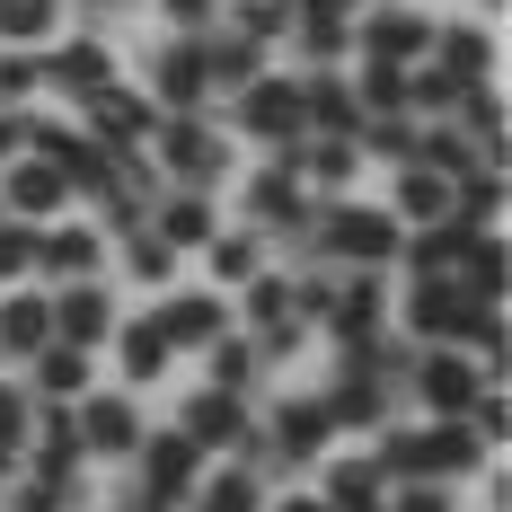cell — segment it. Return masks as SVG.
I'll use <instances>...</instances> for the list:
<instances>
[{
	"label": "cell",
	"mask_w": 512,
	"mask_h": 512,
	"mask_svg": "<svg viewBox=\"0 0 512 512\" xmlns=\"http://www.w3.org/2000/svg\"><path fill=\"white\" fill-rule=\"evenodd\" d=\"M407 336L415 345H460V354L486 362V380H504V301H477L460 274H424L407 283Z\"/></svg>",
	"instance_id": "6da1fadb"
},
{
	"label": "cell",
	"mask_w": 512,
	"mask_h": 512,
	"mask_svg": "<svg viewBox=\"0 0 512 512\" xmlns=\"http://www.w3.org/2000/svg\"><path fill=\"white\" fill-rule=\"evenodd\" d=\"M477 433H468L460 415H424V424H380V451L371 468L389 477V486H451L460 468H477Z\"/></svg>",
	"instance_id": "7a4b0ae2"
},
{
	"label": "cell",
	"mask_w": 512,
	"mask_h": 512,
	"mask_svg": "<svg viewBox=\"0 0 512 512\" xmlns=\"http://www.w3.org/2000/svg\"><path fill=\"white\" fill-rule=\"evenodd\" d=\"M398 239H407V221H398V212L345 204V195H327V204L309 212V248L336 256L345 274H380V265H398Z\"/></svg>",
	"instance_id": "3957f363"
},
{
	"label": "cell",
	"mask_w": 512,
	"mask_h": 512,
	"mask_svg": "<svg viewBox=\"0 0 512 512\" xmlns=\"http://www.w3.org/2000/svg\"><path fill=\"white\" fill-rule=\"evenodd\" d=\"M142 151H151V168L168 177V186H186V195H212L221 168H230V151H221V133H212L204 115H159Z\"/></svg>",
	"instance_id": "277c9868"
},
{
	"label": "cell",
	"mask_w": 512,
	"mask_h": 512,
	"mask_svg": "<svg viewBox=\"0 0 512 512\" xmlns=\"http://www.w3.org/2000/svg\"><path fill=\"white\" fill-rule=\"evenodd\" d=\"M142 504L133 512H186V495H195V477H204V451L186 442V433H142Z\"/></svg>",
	"instance_id": "5b68a950"
},
{
	"label": "cell",
	"mask_w": 512,
	"mask_h": 512,
	"mask_svg": "<svg viewBox=\"0 0 512 512\" xmlns=\"http://www.w3.org/2000/svg\"><path fill=\"white\" fill-rule=\"evenodd\" d=\"M407 380H415V398H424V415H468L477 389H486L477 354H460V345H424V354L407 362Z\"/></svg>",
	"instance_id": "8992f818"
},
{
	"label": "cell",
	"mask_w": 512,
	"mask_h": 512,
	"mask_svg": "<svg viewBox=\"0 0 512 512\" xmlns=\"http://www.w3.org/2000/svg\"><path fill=\"white\" fill-rule=\"evenodd\" d=\"M71 424H80V451L89 460H133L142 451V407L133 398H115V389H89V398H71Z\"/></svg>",
	"instance_id": "52a82bcc"
},
{
	"label": "cell",
	"mask_w": 512,
	"mask_h": 512,
	"mask_svg": "<svg viewBox=\"0 0 512 512\" xmlns=\"http://www.w3.org/2000/svg\"><path fill=\"white\" fill-rule=\"evenodd\" d=\"M424 45H433V27H424V9H407V0H371L362 27H354L362 62H424Z\"/></svg>",
	"instance_id": "ba28073f"
},
{
	"label": "cell",
	"mask_w": 512,
	"mask_h": 512,
	"mask_svg": "<svg viewBox=\"0 0 512 512\" xmlns=\"http://www.w3.org/2000/svg\"><path fill=\"white\" fill-rule=\"evenodd\" d=\"M80 424H71V407H36V424H27V477H45V486H62V495H80Z\"/></svg>",
	"instance_id": "9c48e42d"
},
{
	"label": "cell",
	"mask_w": 512,
	"mask_h": 512,
	"mask_svg": "<svg viewBox=\"0 0 512 512\" xmlns=\"http://www.w3.org/2000/svg\"><path fill=\"white\" fill-rule=\"evenodd\" d=\"M80 115H89V142H98L106 159L142 151V142H151V124H159V106L133 98V89H115V80H106L98 98H80Z\"/></svg>",
	"instance_id": "30bf717a"
},
{
	"label": "cell",
	"mask_w": 512,
	"mask_h": 512,
	"mask_svg": "<svg viewBox=\"0 0 512 512\" xmlns=\"http://www.w3.org/2000/svg\"><path fill=\"white\" fill-rule=\"evenodd\" d=\"M239 124H248L256 142H301V80L292 71H256L248 89H239Z\"/></svg>",
	"instance_id": "8fae6325"
},
{
	"label": "cell",
	"mask_w": 512,
	"mask_h": 512,
	"mask_svg": "<svg viewBox=\"0 0 512 512\" xmlns=\"http://www.w3.org/2000/svg\"><path fill=\"white\" fill-rule=\"evenodd\" d=\"M327 442H336V424H327V407H318V398H283V407L265 415V451H274L283 468H309Z\"/></svg>",
	"instance_id": "7c38bea8"
},
{
	"label": "cell",
	"mask_w": 512,
	"mask_h": 512,
	"mask_svg": "<svg viewBox=\"0 0 512 512\" xmlns=\"http://www.w3.org/2000/svg\"><path fill=\"white\" fill-rule=\"evenodd\" d=\"M98 265H106V239L89 221L36 230V274H45V283H98Z\"/></svg>",
	"instance_id": "4fadbf2b"
},
{
	"label": "cell",
	"mask_w": 512,
	"mask_h": 512,
	"mask_svg": "<svg viewBox=\"0 0 512 512\" xmlns=\"http://www.w3.org/2000/svg\"><path fill=\"white\" fill-rule=\"evenodd\" d=\"M106 336H115V301H106L98 283H62V292H53V345L98 354Z\"/></svg>",
	"instance_id": "5bb4252c"
},
{
	"label": "cell",
	"mask_w": 512,
	"mask_h": 512,
	"mask_svg": "<svg viewBox=\"0 0 512 512\" xmlns=\"http://www.w3.org/2000/svg\"><path fill=\"white\" fill-rule=\"evenodd\" d=\"M292 45H301L309 71H336L345 53H354V18L345 9H327V0H292V27H283Z\"/></svg>",
	"instance_id": "9a60e30c"
},
{
	"label": "cell",
	"mask_w": 512,
	"mask_h": 512,
	"mask_svg": "<svg viewBox=\"0 0 512 512\" xmlns=\"http://www.w3.org/2000/svg\"><path fill=\"white\" fill-rule=\"evenodd\" d=\"M71 204V186H62V168H53V159H9V177H0V212H9V221H45V212H62Z\"/></svg>",
	"instance_id": "2e32d148"
},
{
	"label": "cell",
	"mask_w": 512,
	"mask_h": 512,
	"mask_svg": "<svg viewBox=\"0 0 512 512\" xmlns=\"http://www.w3.org/2000/svg\"><path fill=\"white\" fill-rule=\"evenodd\" d=\"M362 106L345 71H301V133H327V142H354Z\"/></svg>",
	"instance_id": "e0dca14e"
},
{
	"label": "cell",
	"mask_w": 512,
	"mask_h": 512,
	"mask_svg": "<svg viewBox=\"0 0 512 512\" xmlns=\"http://www.w3.org/2000/svg\"><path fill=\"white\" fill-rule=\"evenodd\" d=\"M89 380H98V354H80V345H45V354H27V398H36V407H71V398H89Z\"/></svg>",
	"instance_id": "ac0fdd59"
},
{
	"label": "cell",
	"mask_w": 512,
	"mask_h": 512,
	"mask_svg": "<svg viewBox=\"0 0 512 512\" xmlns=\"http://www.w3.org/2000/svg\"><path fill=\"white\" fill-rule=\"evenodd\" d=\"M151 106L159 115H195L204 106V62H195V36H168L151 53Z\"/></svg>",
	"instance_id": "d6986e66"
},
{
	"label": "cell",
	"mask_w": 512,
	"mask_h": 512,
	"mask_svg": "<svg viewBox=\"0 0 512 512\" xmlns=\"http://www.w3.org/2000/svg\"><path fill=\"white\" fill-rule=\"evenodd\" d=\"M36 62H45V80H53V89H62L71 106H80V98H98L106 80H115V53H106L98 36H71V45L36 53Z\"/></svg>",
	"instance_id": "ffe728a7"
},
{
	"label": "cell",
	"mask_w": 512,
	"mask_h": 512,
	"mask_svg": "<svg viewBox=\"0 0 512 512\" xmlns=\"http://www.w3.org/2000/svg\"><path fill=\"white\" fill-rule=\"evenodd\" d=\"M195 62H204V98H239L256 71H265V45H248L230 27V36H195Z\"/></svg>",
	"instance_id": "44dd1931"
},
{
	"label": "cell",
	"mask_w": 512,
	"mask_h": 512,
	"mask_svg": "<svg viewBox=\"0 0 512 512\" xmlns=\"http://www.w3.org/2000/svg\"><path fill=\"white\" fill-rule=\"evenodd\" d=\"M248 212L265 221V230H301V239H309V212H318V204H309V186H301V177L274 159L265 177H248Z\"/></svg>",
	"instance_id": "7402d4cb"
},
{
	"label": "cell",
	"mask_w": 512,
	"mask_h": 512,
	"mask_svg": "<svg viewBox=\"0 0 512 512\" xmlns=\"http://www.w3.org/2000/svg\"><path fill=\"white\" fill-rule=\"evenodd\" d=\"M380 318H389V301H380V274H345L318 327H336V345H362V336H380Z\"/></svg>",
	"instance_id": "603a6c76"
},
{
	"label": "cell",
	"mask_w": 512,
	"mask_h": 512,
	"mask_svg": "<svg viewBox=\"0 0 512 512\" xmlns=\"http://www.w3.org/2000/svg\"><path fill=\"white\" fill-rule=\"evenodd\" d=\"M468 239H477V230L442 212V221H415V239H398V256H407V274L424 283V274H460V248H468Z\"/></svg>",
	"instance_id": "cb8c5ba5"
},
{
	"label": "cell",
	"mask_w": 512,
	"mask_h": 512,
	"mask_svg": "<svg viewBox=\"0 0 512 512\" xmlns=\"http://www.w3.org/2000/svg\"><path fill=\"white\" fill-rule=\"evenodd\" d=\"M318 407H327V424H336V433H380V424H389V389H380L371 371H345Z\"/></svg>",
	"instance_id": "d4e9b609"
},
{
	"label": "cell",
	"mask_w": 512,
	"mask_h": 512,
	"mask_svg": "<svg viewBox=\"0 0 512 512\" xmlns=\"http://www.w3.org/2000/svg\"><path fill=\"white\" fill-rule=\"evenodd\" d=\"M142 221H151V230H159V239H168V248H204L212 230H221V221H212V195H186V186H177V195L159 186V195H151V212H142Z\"/></svg>",
	"instance_id": "484cf974"
},
{
	"label": "cell",
	"mask_w": 512,
	"mask_h": 512,
	"mask_svg": "<svg viewBox=\"0 0 512 512\" xmlns=\"http://www.w3.org/2000/svg\"><path fill=\"white\" fill-rule=\"evenodd\" d=\"M221 327H230V309L212 301V292H186V301L159 309V336H168V354H195V345H212Z\"/></svg>",
	"instance_id": "4316f807"
},
{
	"label": "cell",
	"mask_w": 512,
	"mask_h": 512,
	"mask_svg": "<svg viewBox=\"0 0 512 512\" xmlns=\"http://www.w3.org/2000/svg\"><path fill=\"white\" fill-rule=\"evenodd\" d=\"M407 168H433V177H451V186H460L468 168H486V159H477V142L442 115V124H415V159H407Z\"/></svg>",
	"instance_id": "83f0119b"
},
{
	"label": "cell",
	"mask_w": 512,
	"mask_h": 512,
	"mask_svg": "<svg viewBox=\"0 0 512 512\" xmlns=\"http://www.w3.org/2000/svg\"><path fill=\"white\" fill-rule=\"evenodd\" d=\"M45 345H53V301L45 292L0 301V354H45Z\"/></svg>",
	"instance_id": "f1b7e54d"
},
{
	"label": "cell",
	"mask_w": 512,
	"mask_h": 512,
	"mask_svg": "<svg viewBox=\"0 0 512 512\" xmlns=\"http://www.w3.org/2000/svg\"><path fill=\"white\" fill-rule=\"evenodd\" d=\"M380 495H389V477L371 460H336L327 468V486H318V504L327 512H380Z\"/></svg>",
	"instance_id": "f546056e"
},
{
	"label": "cell",
	"mask_w": 512,
	"mask_h": 512,
	"mask_svg": "<svg viewBox=\"0 0 512 512\" xmlns=\"http://www.w3.org/2000/svg\"><path fill=\"white\" fill-rule=\"evenodd\" d=\"M186 512H265V495H256V468H212V477H195V495H186Z\"/></svg>",
	"instance_id": "4dcf8cb0"
},
{
	"label": "cell",
	"mask_w": 512,
	"mask_h": 512,
	"mask_svg": "<svg viewBox=\"0 0 512 512\" xmlns=\"http://www.w3.org/2000/svg\"><path fill=\"white\" fill-rule=\"evenodd\" d=\"M115 362H124V371H133V380H159V371H168V336H159V309L151 318H133V327H115Z\"/></svg>",
	"instance_id": "1f68e13d"
},
{
	"label": "cell",
	"mask_w": 512,
	"mask_h": 512,
	"mask_svg": "<svg viewBox=\"0 0 512 512\" xmlns=\"http://www.w3.org/2000/svg\"><path fill=\"white\" fill-rule=\"evenodd\" d=\"M407 71L415 62H362L354 71V106L362 115H407Z\"/></svg>",
	"instance_id": "d6a6232c"
},
{
	"label": "cell",
	"mask_w": 512,
	"mask_h": 512,
	"mask_svg": "<svg viewBox=\"0 0 512 512\" xmlns=\"http://www.w3.org/2000/svg\"><path fill=\"white\" fill-rule=\"evenodd\" d=\"M504 274H512V265H504V239H495V230H477V239L460 248V283L477 292V301H504Z\"/></svg>",
	"instance_id": "836d02e7"
},
{
	"label": "cell",
	"mask_w": 512,
	"mask_h": 512,
	"mask_svg": "<svg viewBox=\"0 0 512 512\" xmlns=\"http://www.w3.org/2000/svg\"><path fill=\"white\" fill-rule=\"evenodd\" d=\"M495 212H504V177H495V168H468L460 186H451V221H468V230H495Z\"/></svg>",
	"instance_id": "e575fe53"
},
{
	"label": "cell",
	"mask_w": 512,
	"mask_h": 512,
	"mask_svg": "<svg viewBox=\"0 0 512 512\" xmlns=\"http://www.w3.org/2000/svg\"><path fill=\"white\" fill-rule=\"evenodd\" d=\"M389 212H398V221H442V212H451V177L407 168V177H398V195H389Z\"/></svg>",
	"instance_id": "d590c367"
},
{
	"label": "cell",
	"mask_w": 512,
	"mask_h": 512,
	"mask_svg": "<svg viewBox=\"0 0 512 512\" xmlns=\"http://www.w3.org/2000/svg\"><path fill=\"white\" fill-rule=\"evenodd\" d=\"M354 151L362 159H398V168H407V159H415V115H362V124H354Z\"/></svg>",
	"instance_id": "8d00e7d4"
},
{
	"label": "cell",
	"mask_w": 512,
	"mask_h": 512,
	"mask_svg": "<svg viewBox=\"0 0 512 512\" xmlns=\"http://www.w3.org/2000/svg\"><path fill=\"white\" fill-rule=\"evenodd\" d=\"M204 256H212V274H221V283H248V274H265V248H256V230H212Z\"/></svg>",
	"instance_id": "74e56055"
},
{
	"label": "cell",
	"mask_w": 512,
	"mask_h": 512,
	"mask_svg": "<svg viewBox=\"0 0 512 512\" xmlns=\"http://www.w3.org/2000/svg\"><path fill=\"white\" fill-rule=\"evenodd\" d=\"M53 36V0H0V45H45Z\"/></svg>",
	"instance_id": "f35d334b"
},
{
	"label": "cell",
	"mask_w": 512,
	"mask_h": 512,
	"mask_svg": "<svg viewBox=\"0 0 512 512\" xmlns=\"http://www.w3.org/2000/svg\"><path fill=\"white\" fill-rule=\"evenodd\" d=\"M248 380H256V345L221 327V336H212V389H239V398H248Z\"/></svg>",
	"instance_id": "ab89813d"
},
{
	"label": "cell",
	"mask_w": 512,
	"mask_h": 512,
	"mask_svg": "<svg viewBox=\"0 0 512 512\" xmlns=\"http://www.w3.org/2000/svg\"><path fill=\"white\" fill-rule=\"evenodd\" d=\"M239 301H248V327L292 318V274H248V283H239Z\"/></svg>",
	"instance_id": "60d3db41"
},
{
	"label": "cell",
	"mask_w": 512,
	"mask_h": 512,
	"mask_svg": "<svg viewBox=\"0 0 512 512\" xmlns=\"http://www.w3.org/2000/svg\"><path fill=\"white\" fill-rule=\"evenodd\" d=\"M124 265H133V283H168L177 274V248L159 230H124Z\"/></svg>",
	"instance_id": "b9f144b4"
},
{
	"label": "cell",
	"mask_w": 512,
	"mask_h": 512,
	"mask_svg": "<svg viewBox=\"0 0 512 512\" xmlns=\"http://www.w3.org/2000/svg\"><path fill=\"white\" fill-rule=\"evenodd\" d=\"M36 89H45V62L27 45H0V106H27Z\"/></svg>",
	"instance_id": "7bdbcfd3"
},
{
	"label": "cell",
	"mask_w": 512,
	"mask_h": 512,
	"mask_svg": "<svg viewBox=\"0 0 512 512\" xmlns=\"http://www.w3.org/2000/svg\"><path fill=\"white\" fill-rule=\"evenodd\" d=\"M283 27H292V0H239V36L248 45H274Z\"/></svg>",
	"instance_id": "ee69618b"
},
{
	"label": "cell",
	"mask_w": 512,
	"mask_h": 512,
	"mask_svg": "<svg viewBox=\"0 0 512 512\" xmlns=\"http://www.w3.org/2000/svg\"><path fill=\"white\" fill-rule=\"evenodd\" d=\"M0 495H9V504H0V512H62V504H71L62 486H45V477H27V468H18V477H9Z\"/></svg>",
	"instance_id": "f6af8a7d"
},
{
	"label": "cell",
	"mask_w": 512,
	"mask_h": 512,
	"mask_svg": "<svg viewBox=\"0 0 512 512\" xmlns=\"http://www.w3.org/2000/svg\"><path fill=\"white\" fill-rule=\"evenodd\" d=\"M27 424H36V398L0 380V442H9V451H27Z\"/></svg>",
	"instance_id": "bcb514c9"
},
{
	"label": "cell",
	"mask_w": 512,
	"mask_h": 512,
	"mask_svg": "<svg viewBox=\"0 0 512 512\" xmlns=\"http://www.w3.org/2000/svg\"><path fill=\"white\" fill-rule=\"evenodd\" d=\"M0 274H36V221H0Z\"/></svg>",
	"instance_id": "7dc6e473"
},
{
	"label": "cell",
	"mask_w": 512,
	"mask_h": 512,
	"mask_svg": "<svg viewBox=\"0 0 512 512\" xmlns=\"http://www.w3.org/2000/svg\"><path fill=\"white\" fill-rule=\"evenodd\" d=\"M327 301H336V283H318V274H292V318H301V327H318V318H327Z\"/></svg>",
	"instance_id": "c3c4849f"
},
{
	"label": "cell",
	"mask_w": 512,
	"mask_h": 512,
	"mask_svg": "<svg viewBox=\"0 0 512 512\" xmlns=\"http://www.w3.org/2000/svg\"><path fill=\"white\" fill-rule=\"evenodd\" d=\"M380 512H451V486H389Z\"/></svg>",
	"instance_id": "681fc988"
},
{
	"label": "cell",
	"mask_w": 512,
	"mask_h": 512,
	"mask_svg": "<svg viewBox=\"0 0 512 512\" xmlns=\"http://www.w3.org/2000/svg\"><path fill=\"white\" fill-rule=\"evenodd\" d=\"M159 9H168V27H177V36H204L221 0H159Z\"/></svg>",
	"instance_id": "f907efd6"
},
{
	"label": "cell",
	"mask_w": 512,
	"mask_h": 512,
	"mask_svg": "<svg viewBox=\"0 0 512 512\" xmlns=\"http://www.w3.org/2000/svg\"><path fill=\"white\" fill-rule=\"evenodd\" d=\"M0 159H27V106H0Z\"/></svg>",
	"instance_id": "816d5d0a"
},
{
	"label": "cell",
	"mask_w": 512,
	"mask_h": 512,
	"mask_svg": "<svg viewBox=\"0 0 512 512\" xmlns=\"http://www.w3.org/2000/svg\"><path fill=\"white\" fill-rule=\"evenodd\" d=\"M18 468H27V451H9V442H0V486H9Z\"/></svg>",
	"instance_id": "f5cc1de1"
},
{
	"label": "cell",
	"mask_w": 512,
	"mask_h": 512,
	"mask_svg": "<svg viewBox=\"0 0 512 512\" xmlns=\"http://www.w3.org/2000/svg\"><path fill=\"white\" fill-rule=\"evenodd\" d=\"M274 512H327V504H318V495H283Z\"/></svg>",
	"instance_id": "db71d44e"
},
{
	"label": "cell",
	"mask_w": 512,
	"mask_h": 512,
	"mask_svg": "<svg viewBox=\"0 0 512 512\" xmlns=\"http://www.w3.org/2000/svg\"><path fill=\"white\" fill-rule=\"evenodd\" d=\"M327 9H345V18H354V9H371V0H327Z\"/></svg>",
	"instance_id": "11a10c76"
}]
</instances>
